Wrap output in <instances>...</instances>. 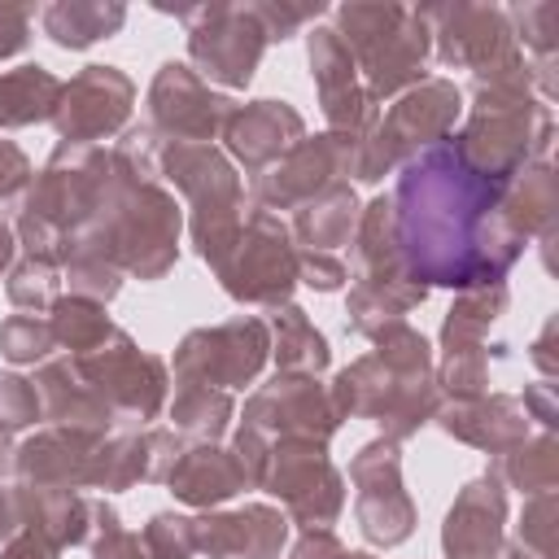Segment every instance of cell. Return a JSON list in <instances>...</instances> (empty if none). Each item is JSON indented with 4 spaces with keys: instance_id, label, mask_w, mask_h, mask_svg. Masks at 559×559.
Wrapping results in <instances>:
<instances>
[{
    "instance_id": "f1b7e54d",
    "label": "cell",
    "mask_w": 559,
    "mask_h": 559,
    "mask_svg": "<svg viewBox=\"0 0 559 559\" xmlns=\"http://www.w3.org/2000/svg\"><path fill=\"white\" fill-rule=\"evenodd\" d=\"M35 389H39V411L52 428H79V432H96L109 437V411L96 397V389L83 380V371L74 367V358H52L35 371Z\"/></svg>"
},
{
    "instance_id": "ee69618b",
    "label": "cell",
    "mask_w": 559,
    "mask_h": 559,
    "mask_svg": "<svg viewBox=\"0 0 559 559\" xmlns=\"http://www.w3.org/2000/svg\"><path fill=\"white\" fill-rule=\"evenodd\" d=\"M52 349H57V341H52V328L44 314H9L0 323V354L9 362H17V367L44 362Z\"/></svg>"
},
{
    "instance_id": "603a6c76",
    "label": "cell",
    "mask_w": 559,
    "mask_h": 559,
    "mask_svg": "<svg viewBox=\"0 0 559 559\" xmlns=\"http://www.w3.org/2000/svg\"><path fill=\"white\" fill-rule=\"evenodd\" d=\"M507 542V489L485 472L459 489L441 524L445 559H502Z\"/></svg>"
},
{
    "instance_id": "5bb4252c",
    "label": "cell",
    "mask_w": 559,
    "mask_h": 559,
    "mask_svg": "<svg viewBox=\"0 0 559 559\" xmlns=\"http://www.w3.org/2000/svg\"><path fill=\"white\" fill-rule=\"evenodd\" d=\"M354 515L371 546H402L415 533V502L402 489V450L389 437L367 441L354 463Z\"/></svg>"
},
{
    "instance_id": "d6a6232c",
    "label": "cell",
    "mask_w": 559,
    "mask_h": 559,
    "mask_svg": "<svg viewBox=\"0 0 559 559\" xmlns=\"http://www.w3.org/2000/svg\"><path fill=\"white\" fill-rule=\"evenodd\" d=\"M555 205H559V192H555V166L542 157V162H528L507 188H502V218L511 223L515 236H550L555 227Z\"/></svg>"
},
{
    "instance_id": "ac0fdd59",
    "label": "cell",
    "mask_w": 559,
    "mask_h": 559,
    "mask_svg": "<svg viewBox=\"0 0 559 559\" xmlns=\"http://www.w3.org/2000/svg\"><path fill=\"white\" fill-rule=\"evenodd\" d=\"M306 52H310V74L319 87V109L332 135H358L367 127L380 122V100L362 87L358 66L345 48V39L332 26H314L306 35Z\"/></svg>"
},
{
    "instance_id": "1f68e13d",
    "label": "cell",
    "mask_w": 559,
    "mask_h": 559,
    "mask_svg": "<svg viewBox=\"0 0 559 559\" xmlns=\"http://www.w3.org/2000/svg\"><path fill=\"white\" fill-rule=\"evenodd\" d=\"M266 332H271V354H275V367H280L275 376H319V371H328V362H332L328 336L306 319L301 306H293V301L275 306Z\"/></svg>"
},
{
    "instance_id": "680465c9",
    "label": "cell",
    "mask_w": 559,
    "mask_h": 559,
    "mask_svg": "<svg viewBox=\"0 0 559 559\" xmlns=\"http://www.w3.org/2000/svg\"><path fill=\"white\" fill-rule=\"evenodd\" d=\"M13 533H22V511H17V493H13V485H0V542H9Z\"/></svg>"
},
{
    "instance_id": "816d5d0a",
    "label": "cell",
    "mask_w": 559,
    "mask_h": 559,
    "mask_svg": "<svg viewBox=\"0 0 559 559\" xmlns=\"http://www.w3.org/2000/svg\"><path fill=\"white\" fill-rule=\"evenodd\" d=\"M31 179H35L31 157H26L13 140H0V210L22 205V197H26Z\"/></svg>"
},
{
    "instance_id": "9f6ffc18",
    "label": "cell",
    "mask_w": 559,
    "mask_h": 559,
    "mask_svg": "<svg viewBox=\"0 0 559 559\" xmlns=\"http://www.w3.org/2000/svg\"><path fill=\"white\" fill-rule=\"evenodd\" d=\"M520 406H524V415L528 419H537L542 424V432H550L555 428V415H559V406H555V389L542 380V384H528L524 389V397H520Z\"/></svg>"
},
{
    "instance_id": "be15d7a7",
    "label": "cell",
    "mask_w": 559,
    "mask_h": 559,
    "mask_svg": "<svg viewBox=\"0 0 559 559\" xmlns=\"http://www.w3.org/2000/svg\"><path fill=\"white\" fill-rule=\"evenodd\" d=\"M9 463H13V432L0 428V476L9 472Z\"/></svg>"
},
{
    "instance_id": "e575fe53",
    "label": "cell",
    "mask_w": 559,
    "mask_h": 559,
    "mask_svg": "<svg viewBox=\"0 0 559 559\" xmlns=\"http://www.w3.org/2000/svg\"><path fill=\"white\" fill-rule=\"evenodd\" d=\"M489 476L502 485V489H520V493H555V480H559V445L550 432L542 437H524L507 450H498L489 459Z\"/></svg>"
},
{
    "instance_id": "836d02e7",
    "label": "cell",
    "mask_w": 559,
    "mask_h": 559,
    "mask_svg": "<svg viewBox=\"0 0 559 559\" xmlns=\"http://www.w3.org/2000/svg\"><path fill=\"white\" fill-rule=\"evenodd\" d=\"M44 35L57 48H92L96 39H109L122 31L127 9L122 4H100V0H57L48 9H39Z\"/></svg>"
},
{
    "instance_id": "e0dca14e",
    "label": "cell",
    "mask_w": 559,
    "mask_h": 559,
    "mask_svg": "<svg viewBox=\"0 0 559 559\" xmlns=\"http://www.w3.org/2000/svg\"><path fill=\"white\" fill-rule=\"evenodd\" d=\"M135 105V83L118 66H83L70 83H61L52 127L61 144H96L127 127Z\"/></svg>"
},
{
    "instance_id": "9a60e30c",
    "label": "cell",
    "mask_w": 559,
    "mask_h": 559,
    "mask_svg": "<svg viewBox=\"0 0 559 559\" xmlns=\"http://www.w3.org/2000/svg\"><path fill=\"white\" fill-rule=\"evenodd\" d=\"M231 109L236 105L223 92H210V83L183 61H166L148 83V127L166 144H210L223 135Z\"/></svg>"
},
{
    "instance_id": "4dcf8cb0",
    "label": "cell",
    "mask_w": 559,
    "mask_h": 559,
    "mask_svg": "<svg viewBox=\"0 0 559 559\" xmlns=\"http://www.w3.org/2000/svg\"><path fill=\"white\" fill-rule=\"evenodd\" d=\"M358 197L345 179H336L332 188H323L319 197H310L306 205L293 210V223H288V236L297 249H314V253H332L341 245L354 240V227H358Z\"/></svg>"
},
{
    "instance_id": "f6af8a7d",
    "label": "cell",
    "mask_w": 559,
    "mask_h": 559,
    "mask_svg": "<svg viewBox=\"0 0 559 559\" xmlns=\"http://www.w3.org/2000/svg\"><path fill=\"white\" fill-rule=\"evenodd\" d=\"M148 559H192L197 555V520L175 515V511H157L144 533H140Z\"/></svg>"
},
{
    "instance_id": "d590c367",
    "label": "cell",
    "mask_w": 559,
    "mask_h": 559,
    "mask_svg": "<svg viewBox=\"0 0 559 559\" xmlns=\"http://www.w3.org/2000/svg\"><path fill=\"white\" fill-rule=\"evenodd\" d=\"M61 96V79L44 66H17L0 74V127H31L52 122Z\"/></svg>"
},
{
    "instance_id": "d6986e66",
    "label": "cell",
    "mask_w": 559,
    "mask_h": 559,
    "mask_svg": "<svg viewBox=\"0 0 559 559\" xmlns=\"http://www.w3.org/2000/svg\"><path fill=\"white\" fill-rule=\"evenodd\" d=\"M17 493V511H22V528L44 537L52 550L66 546H92L105 528L118 524V511L105 498H87L79 489H31V485H13Z\"/></svg>"
},
{
    "instance_id": "f546056e",
    "label": "cell",
    "mask_w": 559,
    "mask_h": 559,
    "mask_svg": "<svg viewBox=\"0 0 559 559\" xmlns=\"http://www.w3.org/2000/svg\"><path fill=\"white\" fill-rule=\"evenodd\" d=\"M349 245H354V284L384 288V284L411 280L406 266H402L397 227H393V201L389 197H376V201H367L358 210V227H354V240Z\"/></svg>"
},
{
    "instance_id": "cb8c5ba5",
    "label": "cell",
    "mask_w": 559,
    "mask_h": 559,
    "mask_svg": "<svg viewBox=\"0 0 559 559\" xmlns=\"http://www.w3.org/2000/svg\"><path fill=\"white\" fill-rule=\"evenodd\" d=\"M227 153L245 166V175H262L266 166H275L293 144L306 140V122L288 100H249L236 105L227 127H223Z\"/></svg>"
},
{
    "instance_id": "5b68a950",
    "label": "cell",
    "mask_w": 559,
    "mask_h": 559,
    "mask_svg": "<svg viewBox=\"0 0 559 559\" xmlns=\"http://www.w3.org/2000/svg\"><path fill=\"white\" fill-rule=\"evenodd\" d=\"M332 31L345 39V48L362 74V87L376 100L402 96L406 87L424 83V61L432 52V39H428V22L419 9L341 4Z\"/></svg>"
},
{
    "instance_id": "b9f144b4",
    "label": "cell",
    "mask_w": 559,
    "mask_h": 559,
    "mask_svg": "<svg viewBox=\"0 0 559 559\" xmlns=\"http://www.w3.org/2000/svg\"><path fill=\"white\" fill-rule=\"evenodd\" d=\"M4 293L17 310H52L57 297H61V271L52 262H35V258H22L17 266H9V280H4Z\"/></svg>"
},
{
    "instance_id": "44dd1931",
    "label": "cell",
    "mask_w": 559,
    "mask_h": 559,
    "mask_svg": "<svg viewBox=\"0 0 559 559\" xmlns=\"http://www.w3.org/2000/svg\"><path fill=\"white\" fill-rule=\"evenodd\" d=\"M459 114H463V92L450 79H424L397 96V105L380 118V131L393 144L397 162H406L432 144H445Z\"/></svg>"
},
{
    "instance_id": "7c38bea8",
    "label": "cell",
    "mask_w": 559,
    "mask_h": 559,
    "mask_svg": "<svg viewBox=\"0 0 559 559\" xmlns=\"http://www.w3.org/2000/svg\"><path fill=\"white\" fill-rule=\"evenodd\" d=\"M271 358V332L253 314H236L214 328H197L175 349V384L245 389Z\"/></svg>"
},
{
    "instance_id": "91938a15",
    "label": "cell",
    "mask_w": 559,
    "mask_h": 559,
    "mask_svg": "<svg viewBox=\"0 0 559 559\" xmlns=\"http://www.w3.org/2000/svg\"><path fill=\"white\" fill-rule=\"evenodd\" d=\"M550 341H555V319L542 328V336H537V341H533V349H528V358L542 367V376H546V380L555 376V354H550Z\"/></svg>"
},
{
    "instance_id": "f35d334b",
    "label": "cell",
    "mask_w": 559,
    "mask_h": 559,
    "mask_svg": "<svg viewBox=\"0 0 559 559\" xmlns=\"http://www.w3.org/2000/svg\"><path fill=\"white\" fill-rule=\"evenodd\" d=\"M231 393L223 389H205V384H179L175 389V402H170V419H175V437H188V441H218L231 424Z\"/></svg>"
},
{
    "instance_id": "30bf717a",
    "label": "cell",
    "mask_w": 559,
    "mask_h": 559,
    "mask_svg": "<svg viewBox=\"0 0 559 559\" xmlns=\"http://www.w3.org/2000/svg\"><path fill=\"white\" fill-rule=\"evenodd\" d=\"M223 293L245 306H284L297 288V245L288 236V223L271 210H253L240 223L236 245L214 266Z\"/></svg>"
},
{
    "instance_id": "484cf974",
    "label": "cell",
    "mask_w": 559,
    "mask_h": 559,
    "mask_svg": "<svg viewBox=\"0 0 559 559\" xmlns=\"http://www.w3.org/2000/svg\"><path fill=\"white\" fill-rule=\"evenodd\" d=\"M288 542V515L266 502L236 511H205L197 520V550L210 559H280Z\"/></svg>"
},
{
    "instance_id": "6f0895ef",
    "label": "cell",
    "mask_w": 559,
    "mask_h": 559,
    "mask_svg": "<svg viewBox=\"0 0 559 559\" xmlns=\"http://www.w3.org/2000/svg\"><path fill=\"white\" fill-rule=\"evenodd\" d=\"M61 550H52L44 537H35V533H13L4 546H0V559H57Z\"/></svg>"
},
{
    "instance_id": "4316f807",
    "label": "cell",
    "mask_w": 559,
    "mask_h": 559,
    "mask_svg": "<svg viewBox=\"0 0 559 559\" xmlns=\"http://www.w3.org/2000/svg\"><path fill=\"white\" fill-rule=\"evenodd\" d=\"M432 424H441V432H450L454 441L485 450V454H498V450L528 437V415H524L520 397H511V393H485L472 402H441Z\"/></svg>"
},
{
    "instance_id": "83f0119b",
    "label": "cell",
    "mask_w": 559,
    "mask_h": 559,
    "mask_svg": "<svg viewBox=\"0 0 559 559\" xmlns=\"http://www.w3.org/2000/svg\"><path fill=\"white\" fill-rule=\"evenodd\" d=\"M162 485H166L179 502H188V507H197V511H214V507H223L227 498H236L240 489H249L240 459H236L231 450L214 445V441H192V445H183Z\"/></svg>"
},
{
    "instance_id": "ba28073f",
    "label": "cell",
    "mask_w": 559,
    "mask_h": 559,
    "mask_svg": "<svg viewBox=\"0 0 559 559\" xmlns=\"http://www.w3.org/2000/svg\"><path fill=\"white\" fill-rule=\"evenodd\" d=\"M70 358L83 371V380L96 389V397L105 402L114 432H140L148 419L162 415L166 389H170L166 362L157 354H144L122 328H114L105 345L87 354H70Z\"/></svg>"
},
{
    "instance_id": "ab89813d",
    "label": "cell",
    "mask_w": 559,
    "mask_h": 559,
    "mask_svg": "<svg viewBox=\"0 0 559 559\" xmlns=\"http://www.w3.org/2000/svg\"><path fill=\"white\" fill-rule=\"evenodd\" d=\"M48 328H52V341L66 345L70 354H87V349L105 345L114 332L105 306L87 301V297H57V306L48 310Z\"/></svg>"
},
{
    "instance_id": "74e56055",
    "label": "cell",
    "mask_w": 559,
    "mask_h": 559,
    "mask_svg": "<svg viewBox=\"0 0 559 559\" xmlns=\"http://www.w3.org/2000/svg\"><path fill=\"white\" fill-rule=\"evenodd\" d=\"M428 288L415 284V280H402V284H384V288H367V284H354L349 297H345V314H349V332L358 336H376L384 323H397L406 310L424 306Z\"/></svg>"
},
{
    "instance_id": "d4e9b609",
    "label": "cell",
    "mask_w": 559,
    "mask_h": 559,
    "mask_svg": "<svg viewBox=\"0 0 559 559\" xmlns=\"http://www.w3.org/2000/svg\"><path fill=\"white\" fill-rule=\"evenodd\" d=\"M183 450V437H175L170 428H140V432H109L96 445V463H92V489L118 493L131 489L140 480H166V472L175 467Z\"/></svg>"
},
{
    "instance_id": "7bdbcfd3",
    "label": "cell",
    "mask_w": 559,
    "mask_h": 559,
    "mask_svg": "<svg viewBox=\"0 0 559 559\" xmlns=\"http://www.w3.org/2000/svg\"><path fill=\"white\" fill-rule=\"evenodd\" d=\"M441 397L450 402H472L489 393V349H463V354H445V362L432 371Z\"/></svg>"
},
{
    "instance_id": "bcb514c9",
    "label": "cell",
    "mask_w": 559,
    "mask_h": 559,
    "mask_svg": "<svg viewBox=\"0 0 559 559\" xmlns=\"http://www.w3.org/2000/svg\"><path fill=\"white\" fill-rule=\"evenodd\" d=\"M61 284H70V297H87V301H114L122 288V271L100 262V258H66L61 262Z\"/></svg>"
},
{
    "instance_id": "277c9868",
    "label": "cell",
    "mask_w": 559,
    "mask_h": 559,
    "mask_svg": "<svg viewBox=\"0 0 559 559\" xmlns=\"http://www.w3.org/2000/svg\"><path fill=\"white\" fill-rule=\"evenodd\" d=\"M183 214L162 183H131L109 214L70 236L66 258H100L135 280H162L179 258Z\"/></svg>"
},
{
    "instance_id": "8992f818",
    "label": "cell",
    "mask_w": 559,
    "mask_h": 559,
    "mask_svg": "<svg viewBox=\"0 0 559 559\" xmlns=\"http://www.w3.org/2000/svg\"><path fill=\"white\" fill-rule=\"evenodd\" d=\"M157 179L175 183L188 201V236L201 262L218 266L245 223V188L231 157L214 144H162Z\"/></svg>"
},
{
    "instance_id": "7402d4cb",
    "label": "cell",
    "mask_w": 559,
    "mask_h": 559,
    "mask_svg": "<svg viewBox=\"0 0 559 559\" xmlns=\"http://www.w3.org/2000/svg\"><path fill=\"white\" fill-rule=\"evenodd\" d=\"M341 175V140L332 131L293 144L275 166H266L253 179V201L258 210H297L323 188H332Z\"/></svg>"
},
{
    "instance_id": "9c48e42d",
    "label": "cell",
    "mask_w": 559,
    "mask_h": 559,
    "mask_svg": "<svg viewBox=\"0 0 559 559\" xmlns=\"http://www.w3.org/2000/svg\"><path fill=\"white\" fill-rule=\"evenodd\" d=\"M419 13L428 22V39H432L441 66L472 70L476 83L528 79V61L515 48V35H511L502 9H489V4H428Z\"/></svg>"
},
{
    "instance_id": "3957f363",
    "label": "cell",
    "mask_w": 559,
    "mask_h": 559,
    "mask_svg": "<svg viewBox=\"0 0 559 559\" xmlns=\"http://www.w3.org/2000/svg\"><path fill=\"white\" fill-rule=\"evenodd\" d=\"M472 114L454 140H445L476 175L489 183H511L528 162H542L550 148V109L533 96L528 79L476 83Z\"/></svg>"
},
{
    "instance_id": "6125c7cd",
    "label": "cell",
    "mask_w": 559,
    "mask_h": 559,
    "mask_svg": "<svg viewBox=\"0 0 559 559\" xmlns=\"http://www.w3.org/2000/svg\"><path fill=\"white\" fill-rule=\"evenodd\" d=\"M502 555H507V559H550V555L528 550V546H520V542H502Z\"/></svg>"
},
{
    "instance_id": "7dc6e473",
    "label": "cell",
    "mask_w": 559,
    "mask_h": 559,
    "mask_svg": "<svg viewBox=\"0 0 559 559\" xmlns=\"http://www.w3.org/2000/svg\"><path fill=\"white\" fill-rule=\"evenodd\" d=\"M35 419H44L35 380L13 376V371H0V428L22 432V428H31Z\"/></svg>"
},
{
    "instance_id": "8d00e7d4",
    "label": "cell",
    "mask_w": 559,
    "mask_h": 559,
    "mask_svg": "<svg viewBox=\"0 0 559 559\" xmlns=\"http://www.w3.org/2000/svg\"><path fill=\"white\" fill-rule=\"evenodd\" d=\"M507 310V284H489V288H467L454 297L445 323H441V349L445 354H463V349H480L489 323Z\"/></svg>"
},
{
    "instance_id": "60d3db41",
    "label": "cell",
    "mask_w": 559,
    "mask_h": 559,
    "mask_svg": "<svg viewBox=\"0 0 559 559\" xmlns=\"http://www.w3.org/2000/svg\"><path fill=\"white\" fill-rule=\"evenodd\" d=\"M371 358H380L389 371L397 376H432V345L424 341V332H415L406 319L397 323H384L376 336H371Z\"/></svg>"
},
{
    "instance_id": "8fae6325",
    "label": "cell",
    "mask_w": 559,
    "mask_h": 559,
    "mask_svg": "<svg viewBox=\"0 0 559 559\" xmlns=\"http://www.w3.org/2000/svg\"><path fill=\"white\" fill-rule=\"evenodd\" d=\"M188 26V57L205 83L245 87L266 52V31L253 4H197L175 9Z\"/></svg>"
},
{
    "instance_id": "11a10c76",
    "label": "cell",
    "mask_w": 559,
    "mask_h": 559,
    "mask_svg": "<svg viewBox=\"0 0 559 559\" xmlns=\"http://www.w3.org/2000/svg\"><path fill=\"white\" fill-rule=\"evenodd\" d=\"M288 559H345V546L332 528H301V537L293 542Z\"/></svg>"
},
{
    "instance_id": "52a82bcc",
    "label": "cell",
    "mask_w": 559,
    "mask_h": 559,
    "mask_svg": "<svg viewBox=\"0 0 559 559\" xmlns=\"http://www.w3.org/2000/svg\"><path fill=\"white\" fill-rule=\"evenodd\" d=\"M328 397L341 419H376L384 437L397 445L415 437L424 424H432L441 406V389L432 376H397L371 354L341 367L328 384Z\"/></svg>"
},
{
    "instance_id": "f907efd6",
    "label": "cell",
    "mask_w": 559,
    "mask_h": 559,
    "mask_svg": "<svg viewBox=\"0 0 559 559\" xmlns=\"http://www.w3.org/2000/svg\"><path fill=\"white\" fill-rule=\"evenodd\" d=\"M349 280L345 262L336 253H314V249H297V284L314 288V293H336Z\"/></svg>"
},
{
    "instance_id": "7a4b0ae2",
    "label": "cell",
    "mask_w": 559,
    "mask_h": 559,
    "mask_svg": "<svg viewBox=\"0 0 559 559\" xmlns=\"http://www.w3.org/2000/svg\"><path fill=\"white\" fill-rule=\"evenodd\" d=\"M131 183H144V179H135L118 162L114 148L57 144L52 157L44 162V170L31 179L22 205H17L13 236L26 249V258L61 266L70 236L83 231L87 223H96L100 214H109L114 201Z\"/></svg>"
},
{
    "instance_id": "f5cc1de1",
    "label": "cell",
    "mask_w": 559,
    "mask_h": 559,
    "mask_svg": "<svg viewBox=\"0 0 559 559\" xmlns=\"http://www.w3.org/2000/svg\"><path fill=\"white\" fill-rule=\"evenodd\" d=\"M253 13H258V22H262V31H266V44H275V39H288L293 31H301L310 17H319L323 13V4L314 0V4H253Z\"/></svg>"
},
{
    "instance_id": "db71d44e",
    "label": "cell",
    "mask_w": 559,
    "mask_h": 559,
    "mask_svg": "<svg viewBox=\"0 0 559 559\" xmlns=\"http://www.w3.org/2000/svg\"><path fill=\"white\" fill-rule=\"evenodd\" d=\"M31 22H35V4H9L0 0V61L17 57L31 44Z\"/></svg>"
},
{
    "instance_id": "ffe728a7",
    "label": "cell",
    "mask_w": 559,
    "mask_h": 559,
    "mask_svg": "<svg viewBox=\"0 0 559 559\" xmlns=\"http://www.w3.org/2000/svg\"><path fill=\"white\" fill-rule=\"evenodd\" d=\"M96 432L79 428H44L13 445L9 476L13 485L31 489H92V463H96Z\"/></svg>"
},
{
    "instance_id": "e7e4bbea",
    "label": "cell",
    "mask_w": 559,
    "mask_h": 559,
    "mask_svg": "<svg viewBox=\"0 0 559 559\" xmlns=\"http://www.w3.org/2000/svg\"><path fill=\"white\" fill-rule=\"evenodd\" d=\"M345 559H371L367 550H345Z\"/></svg>"
},
{
    "instance_id": "c3c4849f",
    "label": "cell",
    "mask_w": 559,
    "mask_h": 559,
    "mask_svg": "<svg viewBox=\"0 0 559 559\" xmlns=\"http://www.w3.org/2000/svg\"><path fill=\"white\" fill-rule=\"evenodd\" d=\"M511 17L520 22V35L537 61H550L555 57V35H559V4H524V9H511Z\"/></svg>"
},
{
    "instance_id": "94428289",
    "label": "cell",
    "mask_w": 559,
    "mask_h": 559,
    "mask_svg": "<svg viewBox=\"0 0 559 559\" xmlns=\"http://www.w3.org/2000/svg\"><path fill=\"white\" fill-rule=\"evenodd\" d=\"M13 253H17V236H13L9 223H0V271L13 266Z\"/></svg>"
},
{
    "instance_id": "681fc988",
    "label": "cell",
    "mask_w": 559,
    "mask_h": 559,
    "mask_svg": "<svg viewBox=\"0 0 559 559\" xmlns=\"http://www.w3.org/2000/svg\"><path fill=\"white\" fill-rule=\"evenodd\" d=\"M550 520H555V493H533L524 502V511H520V528H515L511 542L550 555V542H555V524Z\"/></svg>"
},
{
    "instance_id": "6da1fadb",
    "label": "cell",
    "mask_w": 559,
    "mask_h": 559,
    "mask_svg": "<svg viewBox=\"0 0 559 559\" xmlns=\"http://www.w3.org/2000/svg\"><path fill=\"white\" fill-rule=\"evenodd\" d=\"M389 201L402 266L424 288L502 284L524 253V236L502 218V183L476 175L450 144L406 157Z\"/></svg>"
},
{
    "instance_id": "2e32d148",
    "label": "cell",
    "mask_w": 559,
    "mask_h": 559,
    "mask_svg": "<svg viewBox=\"0 0 559 559\" xmlns=\"http://www.w3.org/2000/svg\"><path fill=\"white\" fill-rule=\"evenodd\" d=\"M240 428H253L258 437L275 441H319L328 445L341 428V415L328 397V389L314 376H275L262 384L240 415Z\"/></svg>"
},
{
    "instance_id": "4fadbf2b",
    "label": "cell",
    "mask_w": 559,
    "mask_h": 559,
    "mask_svg": "<svg viewBox=\"0 0 559 559\" xmlns=\"http://www.w3.org/2000/svg\"><path fill=\"white\" fill-rule=\"evenodd\" d=\"M284 502V515L301 528H328L345 507V476L319 441H275L262 485Z\"/></svg>"
}]
</instances>
